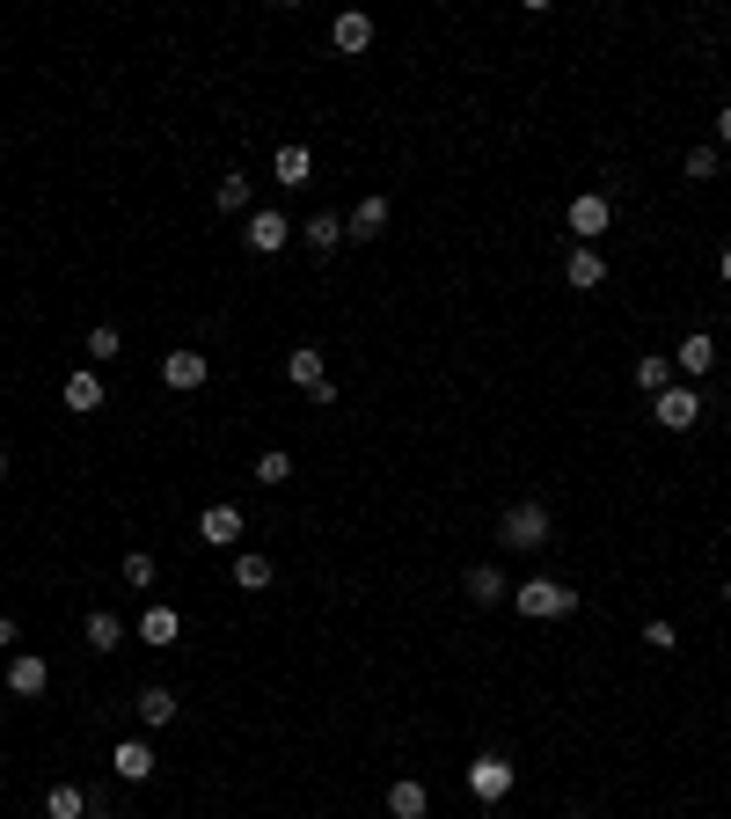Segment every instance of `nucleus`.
<instances>
[{"label":"nucleus","mask_w":731,"mask_h":819,"mask_svg":"<svg viewBox=\"0 0 731 819\" xmlns=\"http://www.w3.org/2000/svg\"><path fill=\"white\" fill-rule=\"evenodd\" d=\"M512 607H519L527 622H563V615H578V585L527 579V585H512Z\"/></svg>","instance_id":"nucleus-1"},{"label":"nucleus","mask_w":731,"mask_h":819,"mask_svg":"<svg viewBox=\"0 0 731 819\" xmlns=\"http://www.w3.org/2000/svg\"><path fill=\"white\" fill-rule=\"evenodd\" d=\"M176 629H183L176 622V607H146L140 615V644H176Z\"/></svg>","instance_id":"nucleus-23"},{"label":"nucleus","mask_w":731,"mask_h":819,"mask_svg":"<svg viewBox=\"0 0 731 819\" xmlns=\"http://www.w3.org/2000/svg\"><path fill=\"white\" fill-rule=\"evenodd\" d=\"M329 37H337V51H366V45H373V15H359V8H344L337 23H329Z\"/></svg>","instance_id":"nucleus-17"},{"label":"nucleus","mask_w":731,"mask_h":819,"mask_svg":"<svg viewBox=\"0 0 731 819\" xmlns=\"http://www.w3.org/2000/svg\"><path fill=\"white\" fill-rule=\"evenodd\" d=\"M337 241H344V219H337V213H315V219H308V249H337Z\"/></svg>","instance_id":"nucleus-29"},{"label":"nucleus","mask_w":731,"mask_h":819,"mask_svg":"<svg viewBox=\"0 0 731 819\" xmlns=\"http://www.w3.org/2000/svg\"><path fill=\"white\" fill-rule=\"evenodd\" d=\"M110 769H118L124 783H146V775H154V747H146V739H118V747H110Z\"/></svg>","instance_id":"nucleus-13"},{"label":"nucleus","mask_w":731,"mask_h":819,"mask_svg":"<svg viewBox=\"0 0 731 819\" xmlns=\"http://www.w3.org/2000/svg\"><path fill=\"white\" fill-rule=\"evenodd\" d=\"M0 644H8V651L23 644V637H15V622H8V615H0Z\"/></svg>","instance_id":"nucleus-34"},{"label":"nucleus","mask_w":731,"mask_h":819,"mask_svg":"<svg viewBox=\"0 0 731 819\" xmlns=\"http://www.w3.org/2000/svg\"><path fill=\"white\" fill-rule=\"evenodd\" d=\"M717 278H724V286H731V249H724V257H717Z\"/></svg>","instance_id":"nucleus-35"},{"label":"nucleus","mask_w":731,"mask_h":819,"mask_svg":"<svg viewBox=\"0 0 731 819\" xmlns=\"http://www.w3.org/2000/svg\"><path fill=\"white\" fill-rule=\"evenodd\" d=\"M213 205H219V213H249V176H219Z\"/></svg>","instance_id":"nucleus-28"},{"label":"nucleus","mask_w":731,"mask_h":819,"mask_svg":"<svg viewBox=\"0 0 731 819\" xmlns=\"http://www.w3.org/2000/svg\"><path fill=\"white\" fill-rule=\"evenodd\" d=\"M498 534H505V549H541V542H549V506H535V498H519V506L505 512V520H498Z\"/></svg>","instance_id":"nucleus-2"},{"label":"nucleus","mask_w":731,"mask_h":819,"mask_svg":"<svg viewBox=\"0 0 731 819\" xmlns=\"http://www.w3.org/2000/svg\"><path fill=\"white\" fill-rule=\"evenodd\" d=\"M59 395H67V410H73V417H88V410H103V373H96V366H73Z\"/></svg>","instance_id":"nucleus-11"},{"label":"nucleus","mask_w":731,"mask_h":819,"mask_svg":"<svg viewBox=\"0 0 731 819\" xmlns=\"http://www.w3.org/2000/svg\"><path fill=\"white\" fill-rule=\"evenodd\" d=\"M124 585H154V556H146V549L124 556Z\"/></svg>","instance_id":"nucleus-31"},{"label":"nucleus","mask_w":731,"mask_h":819,"mask_svg":"<svg viewBox=\"0 0 731 819\" xmlns=\"http://www.w3.org/2000/svg\"><path fill=\"white\" fill-rule=\"evenodd\" d=\"M462 593H468V601H476V607H498V601H505V593H512V585L498 579L490 563H476V571H468V579H462Z\"/></svg>","instance_id":"nucleus-18"},{"label":"nucleus","mask_w":731,"mask_h":819,"mask_svg":"<svg viewBox=\"0 0 731 819\" xmlns=\"http://www.w3.org/2000/svg\"><path fill=\"white\" fill-rule=\"evenodd\" d=\"M286 381H292V388H308V395H315V388L329 381V373H322V352H315V344H300V352H286Z\"/></svg>","instance_id":"nucleus-16"},{"label":"nucleus","mask_w":731,"mask_h":819,"mask_svg":"<svg viewBox=\"0 0 731 819\" xmlns=\"http://www.w3.org/2000/svg\"><path fill=\"white\" fill-rule=\"evenodd\" d=\"M636 388H644V395H666V388H673V359H666V352H644V359H636Z\"/></svg>","instance_id":"nucleus-20"},{"label":"nucleus","mask_w":731,"mask_h":819,"mask_svg":"<svg viewBox=\"0 0 731 819\" xmlns=\"http://www.w3.org/2000/svg\"><path fill=\"white\" fill-rule=\"evenodd\" d=\"M651 417L666 432H687V425L703 417V395H695V388H666V395H651Z\"/></svg>","instance_id":"nucleus-5"},{"label":"nucleus","mask_w":731,"mask_h":819,"mask_svg":"<svg viewBox=\"0 0 731 819\" xmlns=\"http://www.w3.org/2000/svg\"><path fill=\"white\" fill-rule=\"evenodd\" d=\"M563 286H571V293L608 286V257H600V249H571V264H563Z\"/></svg>","instance_id":"nucleus-12"},{"label":"nucleus","mask_w":731,"mask_h":819,"mask_svg":"<svg viewBox=\"0 0 731 819\" xmlns=\"http://www.w3.org/2000/svg\"><path fill=\"white\" fill-rule=\"evenodd\" d=\"M724 601H731V579H724Z\"/></svg>","instance_id":"nucleus-38"},{"label":"nucleus","mask_w":731,"mask_h":819,"mask_svg":"<svg viewBox=\"0 0 731 819\" xmlns=\"http://www.w3.org/2000/svg\"><path fill=\"white\" fill-rule=\"evenodd\" d=\"M644 644H651V651H673V644H681V629H673V622H644Z\"/></svg>","instance_id":"nucleus-32"},{"label":"nucleus","mask_w":731,"mask_h":819,"mask_svg":"<svg viewBox=\"0 0 731 819\" xmlns=\"http://www.w3.org/2000/svg\"><path fill=\"white\" fill-rule=\"evenodd\" d=\"M608 219H614V205L600 191H585V198H571V235H578V249H592V241L608 235Z\"/></svg>","instance_id":"nucleus-4"},{"label":"nucleus","mask_w":731,"mask_h":819,"mask_svg":"<svg viewBox=\"0 0 731 819\" xmlns=\"http://www.w3.org/2000/svg\"><path fill=\"white\" fill-rule=\"evenodd\" d=\"M242 527H249V520H242L235 506H205V512H197V534H205L213 549H235V542H242Z\"/></svg>","instance_id":"nucleus-10"},{"label":"nucleus","mask_w":731,"mask_h":819,"mask_svg":"<svg viewBox=\"0 0 731 819\" xmlns=\"http://www.w3.org/2000/svg\"><path fill=\"white\" fill-rule=\"evenodd\" d=\"M256 483H271V490H278V483H292V454H286V447L256 454Z\"/></svg>","instance_id":"nucleus-27"},{"label":"nucleus","mask_w":731,"mask_h":819,"mask_svg":"<svg viewBox=\"0 0 731 819\" xmlns=\"http://www.w3.org/2000/svg\"><path fill=\"white\" fill-rule=\"evenodd\" d=\"M205 373H213V359H205V352H169V359H161V381H169L176 395H197V388H205Z\"/></svg>","instance_id":"nucleus-8"},{"label":"nucleus","mask_w":731,"mask_h":819,"mask_svg":"<svg viewBox=\"0 0 731 819\" xmlns=\"http://www.w3.org/2000/svg\"><path fill=\"white\" fill-rule=\"evenodd\" d=\"M271 169H278V183H286V191H300V183L315 176V162H308V146H278V162H271Z\"/></svg>","instance_id":"nucleus-22"},{"label":"nucleus","mask_w":731,"mask_h":819,"mask_svg":"<svg viewBox=\"0 0 731 819\" xmlns=\"http://www.w3.org/2000/svg\"><path fill=\"white\" fill-rule=\"evenodd\" d=\"M717 140L731 146V103H724V110H717Z\"/></svg>","instance_id":"nucleus-33"},{"label":"nucleus","mask_w":731,"mask_h":819,"mask_svg":"<svg viewBox=\"0 0 731 819\" xmlns=\"http://www.w3.org/2000/svg\"><path fill=\"white\" fill-rule=\"evenodd\" d=\"M717 176V146H687V183H709Z\"/></svg>","instance_id":"nucleus-30"},{"label":"nucleus","mask_w":731,"mask_h":819,"mask_svg":"<svg viewBox=\"0 0 731 819\" xmlns=\"http://www.w3.org/2000/svg\"><path fill=\"white\" fill-rule=\"evenodd\" d=\"M381 227H388V198H359L351 219H344V235H351V241H373Z\"/></svg>","instance_id":"nucleus-15"},{"label":"nucleus","mask_w":731,"mask_h":819,"mask_svg":"<svg viewBox=\"0 0 731 819\" xmlns=\"http://www.w3.org/2000/svg\"><path fill=\"white\" fill-rule=\"evenodd\" d=\"M169 717H176L169 688H140V724H169Z\"/></svg>","instance_id":"nucleus-26"},{"label":"nucleus","mask_w":731,"mask_h":819,"mask_svg":"<svg viewBox=\"0 0 731 819\" xmlns=\"http://www.w3.org/2000/svg\"><path fill=\"white\" fill-rule=\"evenodd\" d=\"M673 373H687V381H709V373H717V337H709V330L681 337V352H673Z\"/></svg>","instance_id":"nucleus-7"},{"label":"nucleus","mask_w":731,"mask_h":819,"mask_svg":"<svg viewBox=\"0 0 731 819\" xmlns=\"http://www.w3.org/2000/svg\"><path fill=\"white\" fill-rule=\"evenodd\" d=\"M512 761L505 753H483V761H468V797H483V805H498V797H512Z\"/></svg>","instance_id":"nucleus-3"},{"label":"nucleus","mask_w":731,"mask_h":819,"mask_svg":"<svg viewBox=\"0 0 731 819\" xmlns=\"http://www.w3.org/2000/svg\"><path fill=\"white\" fill-rule=\"evenodd\" d=\"M563 819H592V812H563Z\"/></svg>","instance_id":"nucleus-37"},{"label":"nucleus","mask_w":731,"mask_h":819,"mask_svg":"<svg viewBox=\"0 0 731 819\" xmlns=\"http://www.w3.org/2000/svg\"><path fill=\"white\" fill-rule=\"evenodd\" d=\"M388 812H395V819H424V812H432V791H424V783H395V791H388Z\"/></svg>","instance_id":"nucleus-21"},{"label":"nucleus","mask_w":731,"mask_h":819,"mask_svg":"<svg viewBox=\"0 0 731 819\" xmlns=\"http://www.w3.org/2000/svg\"><path fill=\"white\" fill-rule=\"evenodd\" d=\"M81 644H88V651H118V644H124V615H110V607H96V615L81 622Z\"/></svg>","instance_id":"nucleus-14"},{"label":"nucleus","mask_w":731,"mask_h":819,"mask_svg":"<svg viewBox=\"0 0 731 819\" xmlns=\"http://www.w3.org/2000/svg\"><path fill=\"white\" fill-rule=\"evenodd\" d=\"M286 241H292L286 213H271V205H256V213H249V249H256V257H278Z\"/></svg>","instance_id":"nucleus-9"},{"label":"nucleus","mask_w":731,"mask_h":819,"mask_svg":"<svg viewBox=\"0 0 731 819\" xmlns=\"http://www.w3.org/2000/svg\"><path fill=\"white\" fill-rule=\"evenodd\" d=\"M0 483H8V454H0Z\"/></svg>","instance_id":"nucleus-36"},{"label":"nucleus","mask_w":731,"mask_h":819,"mask_svg":"<svg viewBox=\"0 0 731 819\" xmlns=\"http://www.w3.org/2000/svg\"><path fill=\"white\" fill-rule=\"evenodd\" d=\"M88 812V791H81V783H51L45 791V819H81Z\"/></svg>","instance_id":"nucleus-19"},{"label":"nucleus","mask_w":731,"mask_h":819,"mask_svg":"<svg viewBox=\"0 0 731 819\" xmlns=\"http://www.w3.org/2000/svg\"><path fill=\"white\" fill-rule=\"evenodd\" d=\"M51 688V666L37 651H8V696H45Z\"/></svg>","instance_id":"nucleus-6"},{"label":"nucleus","mask_w":731,"mask_h":819,"mask_svg":"<svg viewBox=\"0 0 731 819\" xmlns=\"http://www.w3.org/2000/svg\"><path fill=\"white\" fill-rule=\"evenodd\" d=\"M235 585H242V593H264V585H271V556L242 549V556H235Z\"/></svg>","instance_id":"nucleus-24"},{"label":"nucleus","mask_w":731,"mask_h":819,"mask_svg":"<svg viewBox=\"0 0 731 819\" xmlns=\"http://www.w3.org/2000/svg\"><path fill=\"white\" fill-rule=\"evenodd\" d=\"M118 352H124V337L110 330V322H96V330H88V366H110Z\"/></svg>","instance_id":"nucleus-25"}]
</instances>
